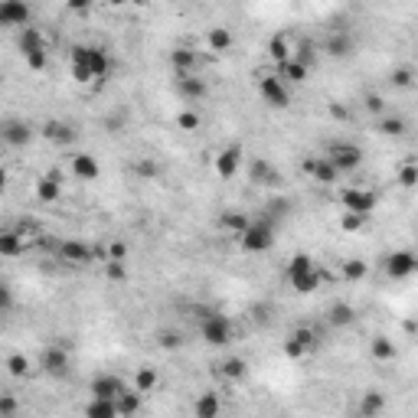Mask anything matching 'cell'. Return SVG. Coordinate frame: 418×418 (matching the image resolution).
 Listing matches in <instances>:
<instances>
[{
  "label": "cell",
  "instance_id": "obj_20",
  "mask_svg": "<svg viewBox=\"0 0 418 418\" xmlns=\"http://www.w3.org/2000/svg\"><path fill=\"white\" fill-rule=\"evenodd\" d=\"M72 173H76V180L92 183V180H98L102 167H98V161L92 154H76V157H72Z\"/></svg>",
  "mask_w": 418,
  "mask_h": 418
},
{
  "label": "cell",
  "instance_id": "obj_26",
  "mask_svg": "<svg viewBox=\"0 0 418 418\" xmlns=\"http://www.w3.org/2000/svg\"><path fill=\"white\" fill-rule=\"evenodd\" d=\"M222 412V402H219L216 392H203L200 399L193 402V415L196 418H216Z\"/></svg>",
  "mask_w": 418,
  "mask_h": 418
},
{
  "label": "cell",
  "instance_id": "obj_21",
  "mask_svg": "<svg viewBox=\"0 0 418 418\" xmlns=\"http://www.w3.org/2000/svg\"><path fill=\"white\" fill-rule=\"evenodd\" d=\"M43 137H46V141H53V144H72V141H76V128L53 118V121L43 124Z\"/></svg>",
  "mask_w": 418,
  "mask_h": 418
},
{
  "label": "cell",
  "instance_id": "obj_24",
  "mask_svg": "<svg viewBox=\"0 0 418 418\" xmlns=\"http://www.w3.org/2000/svg\"><path fill=\"white\" fill-rule=\"evenodd\" d=\"M92 62H95V82H108L114 72V59L104 46H92Z\"/></svg>",
  "mask_w": 418,
  "mask_h": 418
},
{
  "label": "cell",
  "instance_id": "obj_52",
  "mask_svg": "<svg viewBox=\"0 0 418 418\" xmlns=\"http://www.w3.org/2000/svg\"><path fill=\"white\" fill-rule=\"evenodd\" d=\"M382 104L386 102H382L379 95H366V108H370V112H382Z\"/></svg>",
  "mask_w": 418,
  "mask_h": 418
},
{
  "label": "cell",
  "instance_id": "obj_1",
  "mask_svg": "<svg viewBox=\"0 0 418 418\" xmlns=\"http://www.w3.org/2000/svg\"><path fill=\"white\" fill-rule=\"evenodd\" d=\"M278 242L275 236V222H271V216H258V219H248L245 232L238 236V245H242V252H248V255H265V252H271Z\"/></svg>",
  "mask_w": 418,
  "mask_h": 418
},
{
  "label": "cell",
  "instance_id": "obj_42",
  "mask_svg": "<svg viewBox=\"0 0 418 418\" xmlns=\"http://www.w3.org/2000/svg\"><path fill=\"white\" fill-rule=\"evenodd\" d=\"M389 82H392V88H409L412 82H415V72H412L409 66H399V69H392Z\"/></svg>",
  "mask_w": 418,
  "mask_h": 418
},
{
  "label": "cell",
  "instance_id": "obj_3",
  "mask_svg": "<svg viewBox=\"0 0 418 418\" xmlns=\"http://www.w3.org/2000/svg\"><path fill=\"white\" fill-rule=\"evenodd\" d=\"M20 53H23V59H27V69H33V72H43L49 62V53H46V39H43V33H39L36 27H23L20 29Z\"/></svg>",
  "mask_w": 418,
  "mask_h": 418
},
{
  "label": "cell",
  "instance_id": "obj_9",
  "mask_svg": "<svg viewBox=\"0 0 418 418\" xmlns=\"http://www.w3.org/2000/svg\"><path fill=\"white\" fill-rule=\"evenodd\" d=\"M415 271H418V255L409 252V248H399V252H389V255H386V275H389L392 281H405V278H412Z\"/></svg>",
  "mask_w": 418,
  "mask_h": 418
},
{
  "label": "cell",
  "instance_id": "obj_54",
  "mask_svg": "<svg viewBox=\"0 0 418 418\" xmlns=\"http://www.w3.org/2000/svg\"><path fill=\"white\" fill-rule=\"evenodd\" d=\"M104 4H108V7H128V4H141V0H104Z\"/></svg>",
  "mask_w": 418,
  "mask_h": 418
},
{
  "label": "cell",
  "instance_id": "obj_37",
  "mask_svg": "<svg viewBox=\"0 0 418 418\" xmlns=\"http://www.w3.org/2000/svg\"><path fill=\"white\" fill-rule=\"evenodd\" d=\"M366 271H370V268H366L363 258H346V262H343V278H346V281H360V278H366Z\"/></svg>",
  "mask_w": 418,
  "mask_h": 418
},
{
  "label": "cell",
  "instance_id": "obj_31",
  "mask_svg": "<svg viewBox=\"0 0 418 418\" xmlns=\"http://www.w3.org/2000/svg\"><path fill=\"white\" fill-rule=\"evenodd\" d=\"M219 372H222L229 382H242L248 376V363L242 360V356H229V360L219 366Z\"/></svg>",
  "mask_w": 418,
  "mask_h": 418
},
{
  "label": "cell",
  "instance_id": "obj_27",
  "mask_svg": "<svg viewBox=\"0 0 418 418\" xmlns=\"http://www.w3.org/2000/svg\"><path fill=\"white\" fill-rule=\"evenodd\" d=\"M170 66H173V72H196V49L177 46L170 53Z\"/></svg>",
  "mask_w": 418,
  "mask_h": 418
},
{
  "label": "cell",
  "instance_id": "obj_2",
  "mask_svg": "<svg viewBox=\"0 0 418 418\" xmlns=\"http://www.w3.org/2000/svg\"><path fill=\"white\" fill-rule=\"evenodd\" d=\"M285 278L297 295H314V291L321 288V271H317V265H314V258L307 255V252H297V255L288 262Z\"/></svg>",
  "mask_w": 418,
  "mask_h": 418
},
{
  "label": "cell",
  "instance_id": "obj_5",
  "mask_svg": "<svg viewBox=\"0 0 418 418\" xmlns=\"http://www.w3.org/2000/svg\"><path fill=\"white\" fill-rule=\"evenodd\" d=\"M327 157H330V163L340 170V177L343 173H353L356 167L363 163V147L360 144H353V141H333L330 147H327Z\"/></svg>",
  "mask_w": 418,
  "mask_h": 418
},
{
  "label": "cell",
  "instance_id": "obj_33",
  "mask_svg": "<svg viewBox=\"0 0 418 418\" xmlns=\"http://www.w3.org/2000/svg\"><path fill=\"white\" fill-rule=\"evenodd\" d=\"M327 321H330L333 327H353V323H356V311H353L350 304H333L330 314H327Z\"/></svg>",
  "mask_w": 418,
  "mask_h": 418
},
{
  "label": "cell",
  "instance_id": "obj_41",
  "mask_svg": "<svg viewBox=\"0 0 418 418\" xmlns=\"http://www.w3.org/2000/svg\"><path fill=\"white\" fill-rule=\"evenodd\" d=\"M268 180H278V173L271 170L268 161H255L252 163V183H268Z\"/></svg>",
  "mask_w": 418,
  "mask_h": 418
},
{
  "label": "cell",
  "instance_id": "obj_53",
  "mask_svg": "<svg viewBox=\"0 0 418 418\" xmlns=\"http://www.w3.org/2000/svg\"><path fill=\"white\" fill-rule=\"evenodd\" d=\"M10 304H13V295H10V288H0V307H4V311H10Z\"/></svg>",
  "mask_w": 418,
  "mask_h": 418
},
{
  "label": "cell",
  "instance_id": "obj_14",
  "mask_svg": "<svg viewBox=\"0 0 418 418\" xmlns=\"http://www.w3.org/2000/svg\"><path fill=\"white\" fill-rule=\"evenodd\" d=\"M124 389H131V386H128L121 376H114V372H98L95 379L88 382V392L98 396V399H114L118 402V396H121Z\"/></svg>",
  "mask_w": 418,
  "mask_h": 418
},
{
  "label": "cell",
  "instance_id": "obj_19",
  "mask_svg": "<svg viewBox=\"0 0 418 418\" xmlns=\"http://www.w3.org/2000/svg\"><path fill=\"white\" fill-rule=\"evenodd\" d=\"M323 53L330 59H346L353 53V36L346 29H333L330 36L323 39Z\"/></svg>",
  "mask_w": 418,
  "mask_h": 418
},
{
  "label": "cell",
  "instance_id": "obj_30",
  "mask_svg": "<svg viewBox=\"0 0 418 418\" xmlns=\"http://www.w3.org/2000/svg\"><path fill=\"white\" fill-rule=\"evenodd\" d=\"M376 131H379L382 137H402V134L409 131V124H405V118H399V114H386V118H379Z\"/></svg>",
  "mask_w": 418,
  "mask_h": 418
},
{
  "label": "cell",
  "instance_id": "obj_50",
  "mask_svg": "<svg viewBox=\"0 0 418 418\" xmlns=\"http://www.w3.org/2000/svg\"><path fill=\"white\" fill-rule=\"evenodd\" d=\"M66 4H69V10H72V13H88L95 0H66Z\"/></svg>",
  "mask_w": 418,
  "mask_h": 418
},
{
  "label": "cell",
  "instance_id": "obj_17",
  "mask_svg": "<svg viewBox=\"0 0 418 418\" xmlns=\"http://www.w3.org/2000/svg\"><path fill=\"white\" fill-rule=\"evenodd\" d=\"M39 366H43V372L46 376H66L69 372V353L62 350V346H46V350L39 353Z\"/></svg>",
  "mask_w": 418,
  "mask_h": 418
},
{
  "label": "cell",
  "instance_id": "obj_34",
  "mask_svg": "<svg viewBox=\"0 0 418 418\" xmlns=\"http://www.w3.org/2000/svg\"><path fill=\"white\" fill-rule=\"evenodd\" d=\"M134 389L144 392V396L157 389V370L154 366H141V370L134 372Z\"/></svg>",
  "mask_w": 418,
  "mask_h": 418
},
{
  "label": "cell",
  "instance_id": "obj_45",
  "mask_svg": "<svg viewBox=\"0 0 418 418\" xmlns=\"http://www.w3.org/2000/svg\"><path fill=\"white\" fill-rule=\"evenodd\" d=\"M177 124H180L183 131H196V128H200V114L196 112H180L177 114Z\"/></svg>",
  "mask_w": 418,
  "mask_h": 418
},
{
  "label": "cell",
  "instance_id": "obj_10",
  "mask_svg": "<svg viewBox=\"0 0 418 418\" xmlns=\"http://www.w3.org/2000/svg\"><path fill=\"white\" fill-rule=\"evenodd\" d=\"M301 170H304L314 183H323V187H330V183L340 180V170L330 163L327 154H321V157H314V154L311 157H304V161H301Z\"/></svg>",
  "mask_w": 418,
  "mask_h": 418
},
{
  "label": "cell",
  "instance_id": "obj_44",
  "mask_svg": "<svg viewBox=\"0 0 418 418\" xmlns=\"http://www.w3.org/2000/svg\"><path fill=\"white\" fill-rule=\"evenodd\" d=\"M7 372L10 376H27V356H23V353H10L7 356Z\"/></svg>",
  "mask_w": 418,
  "mask_h": 418
},
{
  "label": "cell",
  "instance_id": "obj_38",
  "mask_svg": "<svg viewBox=\"0 0 418 418\" xmlns=\"http://www.w3.org/2000/svg\"><path fill=\"white\" fill-rule=\"evenodd\" d=\"M20 252H23V242H20L17 232H4V236H0V255L13 258V255H20Z\"/></svg>",
  "mask_w": 418,
  "mask_h": 418
},
{
  "label": "cell",
  "instance_id": "obj_51",
  "mask_svg": "<svg viewBox=\"0 0 418 418\" xmlns=\"http://www.w3.org/2000/svg\"><path fill=\"white\" fill-rule=\"evenodd\" d=\"M13 412H17V402H13V399H0V418H10Z\"/></svg>",
  "mask_w": 418,
  "mask_h": 418
},
{
  "label": "cell",
  "instance_id": "obj_43",
  "mask_svg": "<svg viewBox=\"0 0 418 418\" xmlns=\"http://www.w3.org/2000/svg\"><path fill=\"white\" fill-rule=\"evenodd\" d=\"M366 226V216H360V213H350V209H343L340 216V229H346V232H356V229Z\"/></svg>",
  "mask_w": 418,
  "mask_h": 418
},
{
  "label": "cell",
  "instance_id": "obj_40",
  "mask_svg": "<svg viewBox=\"0 0 418 418\" xmlns=\"http://www.w3.org/2000/svg\"><path fill=\"white\" fill-rule=\"evenodd\" d=\"M396 183H399L402 190H415L418 187V163H405L399 170V177H396Z\"/></svg>",
  "mask_w": 418,
  "mask_h": 418
},
{
  "label": "cell",
  "instance_id": "obj_25",
  "mask_svg": "<svg viewBox=\"0 0 418 418\" xmlns=\"http://www.w3.org/2000/svg\"><path fill=\"white\" fill-rule=\"evenodd\" d=\"M268 56H271L275 66H285L288 59L295 56V53H291V43H288V33H275V36L268 39Z\"/></svg>",
  "mask_w": 418,
  "mask_h": 418
},
{
  "label": "cell",
  "instance_id": "obj_47",
  "mask_svg": "<svg viewBox=\"0 0 418 418\" xmlns=\"http://www.w3.org/2000/svg\"><path fill=\"white\" fill-rule=\"evenodd\" d=\"M157 340H161V346L163 350H177V346H180V333H173V330H163L161 337H157Z\"/></svg>",
  "mask_w": 418,
  "mask_h": 418
},
{
  "label": "cell",
  "instance_id": "obj_23",
  "mask_svg": "<svg viewBox=\"0 0 418 418\" xmlns=\"http://www.w3.org/2000/svg\"><path fill=\"white\" fill-rule=\"evenodd\" d=\"M370 353L376 363H392L396 356H399V350H396V343L389 340V337H382V333H376L370 340Z\"/></svg>",
  "mask_w": 418,
  "mask_h": 418
},
{
  "label": "cell",
  "instance_id": "obj_35",
  "mask_svg": "<svg viewBox=\"0 0 418 418\" xmlns=\"http://www.w3.org/2000/svg\"><path fill=\"white\" fill-rule=\"evenodd\" d=\"M219 222H222V229H229V232H232V236H242V232H245V226H248V216L245 213H232V209H229V213H222V219H219Z\"/></svg>",
  "mask_w": 418,
  "mask_h": 418
},
{
  "label": "cell",
  "instance_id": "obj_39",
  "mask_svg": "<svg viewBox=\"0 0 418 418\" xmlns=\"http://www.w3.org/2000/svg\"><path fill=\"white\" fill-rule=\"evenodd\" d=\"M281 353H285L288 360H304V356H307L311 350H307L304 343H301V340L295 337V333H291V337H288V340L281 343Z\"/></svg>",
  "mask_w": 418,
  "mask_h": 418
},
{
  "label": "cell",
  "instance_id": "obj_7",
  "mask_svg": "<svg viewBox=\"0 0 418 418\" xmlns=\"http://www.w3.org/2000/svg\"><path fill=\"white\" fill-rule=\"evenodd\" d=\"M69 76L76 79L79 86H88L95 82V62H92V46H72L69 53Z\"/></svg>",
  "mask_w": 418,
  "mask_h": 418
},
{
  "label": "cell",
  "instance_id": "obj_28",
  "mask_svg": "<svg viewBox=\"0 0 418 418\" xmlns=\"http://www.w3.org/2000/svg\"><path fill=\"white\" fill-rule=\"evenodd\" d=\"M206 43H209V53H229L232 43H236V36H232L226 27H209Z\"/></svg>",
  "mask_w": 418,
  "mask_h": 418
},
{
  "label": "cell",
  "instance_id": "obj_6",
  "mask_svg": "<svg viewBox=\"0 0 418 418\" xmlns=\"http://www.w3.org/2000/svg\"><path fill=\"white\" fill-rule=\"evenodd\" d=\"M258 95H262V102H265L268 108H275V112H281V108L291 104V92H288V82L281 76L258 79Z\"/></svg>",
  "mask_w": 418,
  "mask_h": 418
},
{
  "label": "cell",
  "instance_id": "obj_8",
  "mask_svg": "<svg viewBox=\"0 0 418 418\" xmlns=\"http://www.w3.org/2000/svg\"><path fill=\"white\" fill-rule=\"evenodd\" d=\"M376 203H379V196L372 190H366V187H346V190H340V206L350 209V213H360L366 219L372 216Z\"/></svg>",
  "mask_w": 418,
  "mask_h": 418
},
{
  "label": "cell",
  "instance_id": "obj_15",
  "mask_svg": "<svg viewBox=\"0 0 418 418\" xmlns=\"http://www.w3.org/2000/svg\"><path fill=\"white\" fill-rule=\"evenodd\" d=\"M0 137H4V144H10V147H27V144L33 141V128H29L23 118H4Z\"/></svg>",
  "mask_w": 418,
  "mask_h": 418
},
{
  "label": "cell",
  "instance_id": "obj_11",
  "mask_svg": "<svg viewBox=\"0 0 418 418\" xmlns=\"http://www.w3.org/2000/svg\"><path fill=\"white\" fill-rule=\"evenodd\" d=\"M173 92H177L183 102H200V98L209 95V86L196 72H177V76H173Z\"/></svg>",
  "mask_w": 418,
  "mask_h": 418
},
{
  "label": "cell",
  "instance_id": "obj_46",
  "mask_svg": "<svg viewBox=\"0 0 418 418\" xmlns=\"http://www.w3.org/2000/svg\"><path fill=\"white\" fill-rule=\"evenodd\" d=\"M295 337H297V340H301V343H304L307 350H314V346H317V333H314L311 327H297V330H295Z\"/></svg>",
  "mask_w": 418,
  "mask_h": 418
},
{
  "label": "cell",
  "instance_id": "obj_32",
  "mask_svg": "<svg viewBox=\"0 0 418 418\" xmlns=\"http://www.w3.org/2000/svg\"><path fill=\"white\" fill-rule=\"evenodd\" d=\"M141 399H144V392H137L134 386L124 389L121 396H118V412H121V415H137V412H141Z\"/></svg>",
  "mask_w": 418,
  "mask_h": 418
},
{
  "label": "cell",
  "instance_id": "obj_16",
  "mask_svg": "<svg viewBox=\"0 0 418 418\" xmlns=\"http://www.w3.org/2000/svg\"><path fill=\"white\" fill-rule=\"evenodd\" d=\"M242 167V144H226L222 151L216 154V173L219 180H232Z\"/></svg>",
  "mask_w": 418,
  "mask_h": 418
},
{
  "label": "cell",
  "instance_id": "obj_4",
  "mask_svg": "<svg viewBox=\"0 0 418 418\" xmlns=\"http://www.w3.org/2000/svg\"><path fill=\"white\" fill-rule=\"evenodd\" d=\"M232 333H236V327H232V321H229L226 314H219V311L203 314L200 337L209 346H229V343H232Z\"/></svg>",
  "mask_w": 418,
  "mask_h": 418
},
{
  "label": "cell",
  "instance_id": "obj_36",
  "mask_svg": "<svg viewBox=\"0 0 418 418\" xmlns=\"http://www.w3.org/2000/svg\"><path fill=\"white\" fill-rule=\"evenodd\" d=\"M386 409V399H382V392H366L360 399V412L363 415H379Z\"/></svg>",
  "mask_w": 418,
  "mask_h": 418
},
{
  "label": "cell",
  "instance_id": "obj_18",
  "mask_svg": "<svg viewBox=\"0 0 418 418\" xmlns=\"http://www.w3.org/2000/svg\"><path fill=\"white\" fill-rule=\"evenodd\" d=\"M36 196L39 203H56L62 196V173L59 170H46L36 180Z\"/></svg>",
  "mask_w": 418,
  "mask_h": 418
},
{
  "label": "cell",
  "instance_id": "obj_22",
  "mask_svg": "<svg viewBox=\"0 0 418 418\" xmlns=\"http://www.w3.org/2000/svg\"><path fill=\"white\" fill-rule=\"evenodd\" d=\"M307 72H311V66L307 62H301V59H288L285 66H278V76L285 79V82H291V86H301V82H307Z\"/></svg>",
  "mask_w": 418,
  "mask_h": 418
},
{
  "label": "cell",
  "instance_id": "obj_48",
  "mask_svg": "<svg viewBox=\"0 0 418 418\" xmlns=\"http://www.w3.org/2000/svg\"><path fill=\"white\" fill-rule=\"evenodd\" d=\"M128 258V245L124 242H114L112 252H104V262H124Z\"/></svg>",
  "mask_w": 418,
  "mask_h": 418
},
{
  "label": "cell",
  "instance_id": "obj_29",
  "mask_svg": "<svg viewBox=\"0 0 418 418\" xmlns=\"http://www.w3.org/2000/svg\"><path fill=\"white\" fill-rule=\"evenodd\" d=\"M86 415L88 418H118L121 412H118V402L114 399H98V396H92V402L86 405Z\"/></svg>",
  "mask_w": 418,
  "mask_h": 418
},
{
  "label": "cell",
  "instance_id": "obj_13",
  "mask_svg": "<svg viewBox=\"0 0 418 418\" xmlns=\"http://www.w3.org/2000/svg\"><path fill=\"white\" fill-rule=\"evenodd\" d=\"M59 258L66 262V265H92L95 262V248L82 242V238H66L62 245H59Z\"/></svg>",
  "mask_w": 418,
  "mask_h": 418
},
{
  "label": "cell",
  "instance_id": "obj_49",
  "mask_svg": "<svg viewBox=\"0 0 418 418\" xmlns=\"http://www.w3.org/2000/svg\"><path fill=\"white\" fill-rule=\"evenodd\" d=\"M104 268H108V278L112 281H121L128 271H124V262H104Z\"/></svg>",
  "mask_w": 418,
  "mask_h": 418
},
{
  "label": "cell",
  "instance_id": "obj_12",
  "mask_svg": "<svg viewBox=\"0 0 418 418\" xmlns=\"http://www.w3.org/2000/svg\"><path fill=\"white\" fill-rule=\"evenodd\" d=\"M29 17H33V10H29L27 0H4L0 4V27L23 29L29 27Z\"/></svg>",
  "mask_w": 418,
  "mask_h": 418
}]
</instances>
